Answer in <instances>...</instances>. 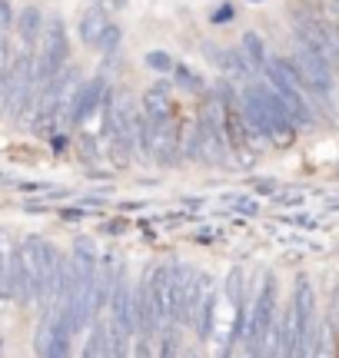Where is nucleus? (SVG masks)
<instances>
[{"label":"nucleus","mask_w":339,"mask_h":358,"mask_svg":"<svg viewBox=\"0 0 339 358\" xmlns=\"http://www.w3.org/2000/svg\"><path fill=\"white\" fill-rule=\"evenodd\" d=\"M170 77H173V87L183 90V93H190V96H203V93H207V80L200 77L196 70H190L186 64H177L170 70Z\"/></svg>","instance_id":"obj_15"},{"label":"nucleus","mask_w":339,"mask_h":358,"mask_svg":"<svg viewBox=\"0 0 339 358\" xmlns=\"http://www.w3.org/2000/svg\"><path fill=\"white\" fill-rule=\"evenodd\" d=\"M67 64H70V34H67L64 17H57V13H53V17H47V24H43L37 64H34L37 87H43L47 80H53Z\"/></svg>","instance_id":"obj_3"},{"label":"nucleus","mask_w":339,"mask_h":358,"mask_svg":"<svg viewBox=\"0 0 339 358\" xmlns=\"http://www.w3.org/2000/svg\"><path fill=\"white\" fill-rule=\"evenodd\" d=\"M180 153L183 163H200L203 159V136H200V123L193 120H180Z\"/></svg>","instance_id":"obj_12"},{"label":"nucleus","mask_w":339,"mask_h":358,"mask_svg":"<svg viewBox=\"0 0 339 358\" xmlns=\"http://www.w3.org/2000/svg\"><path fill=\"white\" fill-rule=\"evenodd\" d=\"M13 249H17V243H13L11 236H7V232L0 229V289L7 285V266H11Z\"/></svg>","instance_id":"obj_19"},{"label":"nucleus","mask_w":339,"mask_h":358,"mask_svg":"<svg viewBox=\"0 0 339 358\" xmlns=\"http://www.w3.org/2000/svg\"><path fill=\"white\" fill-rule=\"evenodd\" d=\"M0 37H7V34H0Z\"/></svg>","instance_id":"obj_32"},{"label":"nucleus","mask_w":339,"mask_h":358,"mask_svg":"<svg viewBox=\"0 0 339 358\" xmlns=\"http://www.w3.org/2000/svg\"><path fill=\"white\" fill-rule=\"evenodd\" d=\"M220 73L233 80V83H247V80L256 77V70L249 64V57L243 53V47H223L220 50Z\"/></svg>","instance_id":"obj_10"},{"label":"nucleus","mask_w":339,"mask_h":358,"mask_svg":"<svg viewBox=\"0 0 339 358\" xmlns=\"http://www.w3.org/2000/svg\"><path fill=\"white\" fill-rule=\"evenodd\" d=\"M11 60H13V53H11V43H7V37H0V77L11 70Z\"/></svg>","instance_id":"obj_25"},{"label":"nucleus","mask_w":339,"mask_h":358,"mask_svg":"<svg viewBox=\"0 0 339 358\" xmlns=\"http://www.w3.org/2000/svg\"><path fill=\"white\" fill-rule=\"evenodd\" d=\"M130 0H106V10H123Z\"/></svg>","instance_id":"obj_29"},{"label":"nucleus","mask_w":339,"mask_h":358,"mask_svg":"<svg viewBox=\"0 0 339 358\" xmlns=\"http://www.w3.org/2000/svg\"><path fill=\"white\" fill-rule=\"evenodd\" d=\"M289 308H293V319H296V335H300V352L296 355H313V342H316V325H319V306H316V289L313 279L300 272L293 295H289Z\"/></svg>","instance_id":"obj_4"},{"label":"nucleus","mask_w":339,"mask_h":358,"mask_svg":"<svg viewBox=\"0 0 339 358\" xmlns=\"http://www.w3.org/2000/svg\"><path fill=\"white\" fill-rule=\"evenodd\" d=\"M240 47H243V53L249 57L253 70H256V73H263V70H266V64H270V50H266V40H263L256 30H247V34H243V40H240Z\"/></svg>","instance_id":"obj_14"},{"label":"nucleus","mask_w":339,"mask_h":358,"mask_svg":"<svg viewBox=\"0 0 339 358\" xmlns=\"http://www.w3.org/2000/svg\"><path fill=\"white\" fill-rule=\"evenodd\" d=\"M140 110L150 116V123H163V120H177V116H180L177 103L170 100V93H163V90H153V87L144 93Z\"/></svg>","instance_id":"obj_11"},{"label":"nucleus","mask_w":339,"mask_h":358,"mask_svg":"<svg viewBox=\"0 0 339 358\" xmlns=\"http://www.w3.org/2000/svg\"><path fill=\"white\" fill-rule=\"evenodd\" d=\"M106 90H110L106 70H100V73L90 77V80H83V83L77 87V93H74V100H70V110H67V127H83L93 113H100Z\"/></svg>","instance_id":"obj_5"},{"label":"nucleus","mask_w":339,"mask_h":358,"mask_svg":"<svg viewBox=\"0 0 339 358\" xmlns=\"http://www.w3.org/2000/svg\"><path fill=\"white\" fill-rule=\"evenodd\" d=\"M100 232H104V236H127V232H130V219H104V222H100Z\"/></svg>","instance_id":"obj_22"},{"label":"nucleus","mask_w":339,"mask_h":358,"mask_svg":"<svg viewBox=\"0 0 339 358\" xmlns=\"http://www.w3.org/2000/svg\"><path fill=\"white\" fill-rule=\"evenodd\" d=\"M230 203H233V209H236V213H243V216H260V203H256V199L230 196Z\"/></svg>","instance_id":"obj_24"},{"label":"nucleus","mask_w":339,"mask_h":358,"mask_svg":"<svg viewBox=\"0 0 339 358\" xmlns=\"http://www.w3.org/2000/svg\"><path fill=\"white\" fill-rule=\"evenodd\" d=\"M106 24H110V10H106V3H90L87 10L80 13V20H77L80 40L93 50V47H97V40H100V34L106 30Z\"/></svg>","instance_id":"obj_8"},{"label":"nucleus","mask_w":339,"mask_h":358,"mask_svg":"<svg viewBox=\"0 0 339 358\" xmlns=\"http://www.w3.org/2000/svg\"><path fill=\"white\" fill-rule=\"evenodd\" d=\"M276 312H279V282L276 275L266 268L263 272V285L260 292L253 295V306H249V325H247V355H266L270 348V335L276 325Z\"/></svg>","instance_id":"obj_1"},{"label":"nucleus","mask_w":339,"mask_h":358,"mask_svg":"<svg viewBox=\"0 0 339 358\" xmlns=\"http://www.w3.org/2000/svg\"><path fill=\"white\" fill-rule=\"evenodd\" d=\"M249 3H263V0H249Z\"/></svg>","instance_id":"obj_31"},{"label":"nucleus","mask_w":339,"mask_h":358,"mask_svg":"<svg viewBox=\"0 0 339 358\" xmlns=\"http://www.w3.org/2000/svg\"><path fill=\"white\" fill-rule=\"evenodd\" d=\"M276 203L279 206H296V203H303V192H276Z\"/></svg>","instance_id":"obj_26"},{"label":"nucleus","mask_w":339,"mask_h":358,"mask_svg":"<svg viewBox=\"0 0 339 358\" xmlns=\"http://www.w3.org/2000/svg\"><path fill=\"white\" fill-rule=\"evenodd\" d=\"M90 3H106V0H90Z\"/></svg>","instance_id":"obj_30"},{"label":"nucleus","mask_w":339,"mask_h":358,"mask_svg":"<svg viewBox=\"0 0 339 358\" xmlns=\"http://www.w3.org/2000/svg\"><path fill=\"white\" fill-rule=\"evenodd\" d=\"M90 335H87V345H83V355L97 358V355H110V319L97 315V319L87 325Z\"/></svg>","instance_id":"obj_13"},{"label":"nucleus","mask_w":339,"mask_h":358,"mask_svg":"<svg viewBox=\"0 0 339 358\" xmlns=\"http://www.w3.org/2000/svg\"><path fill=\"white\" fill-rule=\"evenodd\" d=\"M216 306H220V289L209 282L207 295H203V302L196 308V319H193V332L200 342H209L213 338V329H216Z\"/></svg>","instance_id":"obj_9"},{"label":"nucleus","mask_w":339,"mask_h":358,"mask_svg":"<svg viewBox=\"0 0 339 358\" xmlns=\"http://www.w3.org/2000/svg\"><path fill=\"white\" fill-rule=\"evenodd\" d=\"M144 64H146V70H153V73H160V77H163V73H170V70L177 66V60H173L167 50H150L144 57Z\"/></svg>","instance_id":"obj_18"},{"label":"nucleus","mask_w":339,"mask_h":358,"mask_svg":"<svg viewBox=\"0 0 339 358\" xmlns=\"http://www.w3.org/2000/svg\"><path fill=\"white\" fill-rule=\"evenodd\" d=\"M13 20H17V10H13L11 0H0V34H11Z\"/></svg>","instance_id":"obj_23"},{"label":"nucleus","mask_w":339,"mask_h":358,"mask_svg":"<svg viewBox=\"0 0 339 358\" xmlns=\"http://www.w3.org/2000/svg\"><path fill=\"white\" fill-rule=\"evenodd\" d=\"M249 285L247 282V272L236 266V268H230V275H226V282H223V295H226V302H230V308H236L240 302H247L249 299Z\"/></svg>","instance_id":"obj_16"},{"label":"nucleus","mask_w":339,"mask_h":358,"mask_svg":"<svg viewBox=\"0 0 339 358\" xmlns=\"http://www.w3.org/2000/svg\"><path fill=\"white\" fill-rule=\"evenodd\" d=\"M207 20L213 27H226L230 20H236V7H233V0H223V3H216L213 10L207 13Z\"/></svg>","instance_id":"obj_20"},{"label":"nucleus","mask_w":339,"mask_h":358,"mask_svg":"<svg viewBox=\"0 0 339 358\" xmlns=\"http://www.w3.org/2000/svg\"><path fill=\"white\" fill-rule=\"evenodd\" d=\"M80 150H83V163H87V166H90V163H100V136H90V133H83V136H80Z\"/></svg>","instance_id":"obj_21"},{"label":"nucleus","mask_w":339,"mask_h":358,"mask_svg":"<svg viewBox=\"0 0 339 358\" xmlns=\"http://www.w3.org/2000/svg\"><path fill=\"white\" fill-rule=\"evenodd\" d=\"M120 47H123V27L120 24H106V30L100 34V40H97V47L93 50L100 53V57H106V53H120Z\"/></svg>","instance_id":"obj_17"},{"label":"nucleus","mask_w":339,"mask_h":358,"mask_svg":"<svg viewBox=\"0 0 339 358\" xmlns=\"http://www.w3.org/2000/svg\"><path fill=\"white\" fill-rule=\"evenodd\" d=\"M216 236H220V229H200L193 239H196V243H213Z\"/></svg>","instance_id":"obj_28"},{"label":"nucleus","mask_w":339,"mask_h":358,"mask_svg":"<svg viewBox=\"0 0 339 358\" xmlns=\"http://www.w3.org/2000/svg\"><path fill=\"white\" fill-rule=\"evenodd\" d=\"M180 163H183V153H180V116H177V120L153 123V166L177 169Z\"/></svg>","instance_id":"obj_6"},{"label":"nucleus","mask_w":339,"mask_h":358,"mask_svg":"<svg viewBox=\"0 0 339 358\" xmlns=\"http://www.w3.org/2000/svg\"><path fill=\"white\" fill-rule=\"evenodd\" d=\"M43 24H47V17H43V10H40V7H34V3H27L24 10H17L13 34H17L20 50H37L40 37H43Z\"/></svg>","instance_id":"obj_7"},{"label":"nucleus","mask_w":339,"mask_h":358,"mask_svg":"<svg viewBox=\"0 0 339 358\" xmlns=\"http://www.w3.org/2000/svg\"><path fill=\"white\" fill-rule=\"evenodd\" d=\"M253 189L256 192H276V179L273 176H260L256 182H253Z\"/></svg>","instance_id":"obj_27"},{"label":"nucleus","mask_w":339,"mask_h":358,"mask_svg":"<svg viewBox=\"0 0 339 358\" xmlns=\"http://www.w3.org/2000/svg\"><path fill=\"white\" fill-rule=\"evenodd\" d=\"M289 60H293L296 70H300V83H303V90L310 93L313 106L323 110V113H329V110H333V96H336V73L339 70H333L319 53L310 50L306 43H300V40H296V47L289 53Z\"/></svg>","instance_id":"obj_2"}]
</instances>
